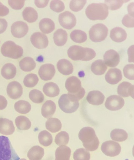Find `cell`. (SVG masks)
<instances>
[{
	"label": "cell",
	"mask_w": 134,
	"mask_h": 160,
	"mask_svg": "<svg viewBox=\"0 0 134 160\" xmlns=\"http://www.w3.org/2000/svg\"><path fill=\"white\" fill-rule=\"evenodd\" d=\"M110 136L112 140L121 142L124 141L127 139L128 134L123 129L116 128L111 131Z\"/></svg>",
	"instance_id": "36"
},
{
	"label": "cell",
	"mask_w": 134,
	"mask_h": 160,
	"mask_svg": "<svg viewBox=\"0 0 134 160\" xmlns=\"http://www.w3.org/2000/svg\"><path fill=\"white\" fill-rule=\"evenodd\" d=\"M71 150L68 147L62 145L57 148L55 152V160H70Z\"/></svg>",
	"instance_id": "25"
},
{
	"label": "cell",
	"mask_w": 134,
	"mask_h": 160,
	"mask_svg": "<svg viewBox=\"0 0 134 160\" xmlns=\"http://www.w3.org/2000/svg\"><path fill=\"white\" fill-rule=\"evenodd\" d=\"M71 39L74 42L77 43H82L87 39L86 33L80 30H74L70 34Z\"/></svg>",
	"instance_id": "38"
},
{
	"label": "cell",
	"mask_w": 134,
	"mask_h": 160,
	"mask_svg": "<svg viewBox=\"0 0 134 160\" xmlns=\"http://www.w3.org/2000/svg\"><path fill=\"white\" fill-rule=\"evenodd\" d=\"M56 66L59 72L64 75L72 74L73 71L72 64L66 59H62L59 60L57 62Z\"/></svg>",
	"instance_id": "21"
},
{
	"label": "cell",
	"mask_w": 134,
	"mask_h": 160,
	"mask_svg": "<svg viewBox=\"0 0 134 160\" xmlns=\"http://www.w3.org/2000/svg\"></svg>",
	"instance_id": "55"
},
{
	"label": "cell",
	"mask_w": 134,
	"mask_h": 160,
	"mask_svg": "<svg viewBox=\"0 0 134 160\" xmlns=\"http://www.w3.org/2000/svg\"><path fill=\"white\" fill-rule=\"evenodd\" d=\"M1 52L4 57L17 59L22 56L23 50L21 46L16 45L13 42L8 41L2 45Z\"/></svg>",
	"instance_id": "7"
},
{
	"label": "cell",
	"mask_w": 134,
	"mask_h": 160,
	"mask_svg": "<svg viewBox=\"0 0 134 160\" xmlns=\"http://www.w3.org/2000/svg\"><path fill=\"white\" fill-rule=\"evenodd\" d=\"M29 28L27 24L22 21L14 22L11 28L12 35L15 37L20 38L24 36L27 33Z\"/></svg>",
	"instance_id": "13"
},
{
	"label": "cell",
	"mask_w": 134,
	"mask_h": 160,
	"mask_svg": "<svg viewBox=\"0 0 134 160\" xmlns=\"http://www.w3.org/2000/svg\"><path fill=\"white\" fill-rule=\"evenodd\" d=\"M124 103V100L122 97L114 95L107 98L105 103V106L109 110L116 111L121 109Z\"/></svg>",
	"instance_id": "11"
},
{
	"label": "cell",
	"mask_w": 134,
	"mask_h": 160,
	"mask_svg": "<svg viewBox=\"0 0 134 160\" xmlns=\"http://www.w3.org/2000/svg\"><path fill=\"white\" fill-rule=\"evenodd\" d=\"M68 93L74 95L79 100L84 96L85 91L82 87L80 80L77 77L72 76L68 78L65 82Z\"/></svg>",
	"instance_id": "6"
},
{
	"label": "cell",
	"mask_w": 134,
	"mask_h": 160,
	"mask_svg": "<svg viewBox=\"0 0 134 160\" xmlns=\"http://www.w3.org/2000/svg\"><path fill=\"white\" fill-rule=\"evenodd\" d=\"M44 94L51 98L57 96L59 94L60 89L58 85L52 82L46 83L43 88Z\"/></svg>",
	"instance_id": "24"
},
{
	"label": "cell",
	"mask_w": 134,
	"mask_h": 160,
	"mask_svg": "<svg viewBox=\"0 0 134 160\" xmlns=\"http://www.w3.org/2000/svg\"><path fill=\"white\" fill-rule=\"evenodd\" d=\"M78 136L83 147L88 151H93L98 148L99 142L92 128L89 127L83 128L80 131Z\"/></svg>",
	"instance_id": "1"
},
{
	"label": "cell",
	"mask_w": 134,
	"mask_h": 160,
	"mask_svg": "<svg viewBox=\"0 0 134 160\" xmlns=\"http://www.w3.org/2000/svg\"><path fill=\"white\" fill-rule=\"evenodd\" d=\"M128 0H105V3L108 8L111 10H115L120 8L123 4Z\"/></svg>",
	"instance_id": "43"
},
{
	"label": "cell",
	"mask_w": 134,
	"mask_h": 160,
	"mask_svg": "<svg viewBox=\"0 0 134 160\" xmlns=\"http://www.w3.org/2000/svg\"><path fill=\"white\" fill-rule=\"evenodd\" d=\"M56 110V105L55 102L51 100H48L43 105L41 113L42 116L47 118L52 117Z\"/></svg>",
	"instance_id": "23"
},
{
	"label": "cell",
	"mask_w": 134,
	"mask_h": 160,
	"mask_svg": "<svg viewBox=\"0 0 134 160\" xmlns=\"http://www.w3.org/2000/svg\"><path fill=\"white\" fill-rule=\"evenodd\" d=\"M20 158L8 137L0 136V160H19Z\"/></svg>",
	"instance_id": "4"
},
{
	"label": "cell",
	"mask_w": 134,
	"mask_h": 160,
	"mask_svg": "<svg viewBox=\"0 0 134 160\" xmlns=\"http://www.w3.org/2000/svg\"><path fill=\"white\" fill-rule=\"evenodd\" d=\"M86 2V0H71L69 4L70 8L74 12H78L83 8Z\"/></svg>",
	"instance_id": "44"
},
{
	"label": "cell",
	"mask_w": 134,
	"mask_h": 160,
	"mask_svg": "<svg viewBox=\"0 0 134 160\" xmlns=\"http://www.w3.org/2000/svg\"><path fill=\"white\" fill-rule=\"evenodd\" d=\"M69 139L68 134L65 131H62L56 135L55 142L58 146L66 145L68 143Z\"/></svg>",
	"instance_id": "41"
},
{
	"label": "cell",
	"mask_w": 134,
	"mask_h": 160,
	"mask_svg": "<svg viewBox=\"0 0 134 160\" xmlns=\"http://www.w3.org/2000/svg\"><path fill=\"white\" fill-rule=\"evenodd\" d=\"M9 12V9L0 2V16H6L8 14Z\"/></svg>",
	"instance_id": "49"
},
{
	"label": "cell",
	"mask_w": 134,
	"mask_h": 160,
	"mask_svg": "<svg viewBox=\"0 0 134 160\" xmlns=\"http://www.w3.org/2000/svg\"><path fill=\"white\" fill-rule=\"evenodd\" d=\"M104 62L110 67H116L119 63L120 57L118 53L113 49L106 51L104 55Z\"/></svg>",
	"instance_id": "16"
},
{
	"label": "cell",
	"mask_w": 134,
	"mask_h": 160,
	"mask_svg": "<svg viewBox=\"0 0 134 160\" xmlns=\"http://www.w3.org/2000/svg\"><path fill=\"white\" fill-rule=\"evenodd\" d=\"M44 154V150L43 148L39 146H35L29 150L27 157L29 160H40Z\"/></svg>",
	"instance_id": "30"
},
{
	"label": "cell",
	"mask_w": 134,
	"mask_h": 160,
	"mask_svg": "<svg viewBox=\"0 0 134 160\" xmlns=\"http://www.w3.org/2000/svg\"><path fill=\"white\" fill-rule=\"evenodd\" d=\"M8 23L4 18H0V34L3 33L6 29Z\"/></svg>",
	"instance_id": "50"
},
{
	"label": "cell",
	"mask_w": 134,
	"mask_h": 160,
	"mask_svg": "<svg viewBox=\"0 0 134 160\" xmlns=\"http://www.w3.org/2000/svg\"><path fill=\"white\" fill-rule=\"evenodd\" d=\"M24 19L29 23L35 22L38 18V14L36 11L31 7H27L22 12Z\"/></svg>",
	"instance_id": "31"
},
{
	"label": "cell",
	"mask_w": 134,
	"mask_h": 160,
	"mask_svg": "<svg viewBox=\"0 0 134 160\" xmlns=\"http://www.w3.org/2000/svg\"><path fill=\"white\" fill-rule=\"evenodd\" d=\"M62 127L60 121L56 118H49L46 122V128L52 133H55L60 131Z\"/></svg>",
	"instance_id": "33"
},
{
	"label": "cell",
	"mask_w": 134,
	"mask_h": 160,
	"mask_svg": "<svg viewBox=\"0 0 134 160\" xmlns=\"http://www.w3.org/2000/svg\"><path fill=\"white\" fill-rule=\"evenodd\" d=\"M20 69L24 72H30L36 67V63L33 59L27 57L22 59L19 62Z\"/></svg>",
	"instance_id": "32"
},
{
	"label": "cell",
	"mask_w": 134,
	"mask_h": 160,
	"mask_svg": "<svg viewBox=\"0 0 134 160\" xmlns=\"http://www.w3.org/2000/svg\"><path fill=\"white\" fill-rule=\"evenodd\" d=\"M108 33V28L102 23H97L92 26L89 31V38L94 42H99L105 40Z\"/></svg>",
	"instance_id": "8"
},
{
	"label": "cell",
	"mask_w": 134,
	"mask_h": 160,
	"mask_svg": "<svg viewBox=\"0 0 134 160\" xmlns=\"http://www.w3.org/2000/svg\"><path fill=\"white\" fill-rule=\"evenodd\" d=\"M15 122L17 128L20 130H28L31 126V122L29 119L24 116H18Z\"/></svg>",
	"instance_id": "34"
},
{
	"label": "cell",
	"mask_w": 134,
	"mask_h": 160,
	"mask_svg": "<svg viewBox=\"0 0 134 160\" xmlns=\"http://www.w3.org/2000/svg\"><path fill=\"white\" fill-rule=\"evenodd\" d=\"M85 13L88 18L91 20H103L108 16L109 11L105 4L93 3L87 7Z\"/></svg>",
	"instance_id": "3"
},
{
	"label": "cell",
	"mask_w": 134,
	"mask_h": 160,
	"mask_svg": "<svg viewBox=\"0 0 134 160\" xmlns=\"http://www.w3.org/2000/svg\"><path fill=\"white\" fill-rule=\"evenodd\" d=\"M7 104L8 102L6 98L3 96L0 95V110L5 109Z\"/></svg>",
	"instance_id": "52"
},
{
	"label": "cell",
	"mask_w": 134,
	"mask_h": 160,
	"mask_svg": "<svg viewBox=\"0 0 134 160\" xmlns=\"http://www.w3.org/2000/svg\"><path fill=\"white\" fill-rule=\"evenodd\" d=\"M110 37L114 42H120L126 39L127 35L124 29L120 27H116L111 30Z\"/></svg>",
	"instance_id": "22"
},
{
	"label": "cell",
	"mask_w": 134,
	"mask_h": 160,
	"mask_svg": "<svg viewBox=\"0 0 134 160\" xmlns=\"http://www.w3.org/2000/svg\"><path fill=\"white\" fill-rule=\"evenodd\" d=\"M55 72L54 65L51 63H46L42 65L38 71V74L40 78L45 81L51 79Z\"/></svg>",
	"instance_id": "15"
},
{
	"label": "cell",
	"mask_w": 134,
	"mask_h": 160,
	"mask_svg": "<svg viewBox=\"0 0 134 160\" xmlns=\"http://www.w3.org/2000/svg\"><path fill=\"white\" fill-rule=\"evenodd\" d=\"M117 93L123 97L130 96L134 98V85L127 82H123L117 88Z\"/></svg>",
	"instance_id": "18"
},
{
	"label": "cell",
	"mask_w": 134,
	"mask_h": 160,
	"mask_svg": "<svg viewBox=\"0 0 134 160\" xmlns=\"http://www.w3.org/2000/svg\"><path fill=\"white\" fill-rule=\"evenodd\" d=\"M67 55L73 60L86 61L94 58L96 56V53L92 48L74 45L71 46L68 49Z\"/></svg>",
	"instance_id": "2"
},
{
	"label": "cell",
	"mask_w": 134,
	"mask_h": 160,
	"mask_svg": "<svg viewBox=\"0 0 134 160\" xmlns=\"http://www.w3.org/2000/svg\"><path fill=\"white\" fill-rule=\"evenodd\" d=\"M25 0H8L9 6L13 9L19 10L24 6Z\"/></svg>",
	"instance_id": "48"
},
{
	"label": "cell",
	"mask_w": 134,
	"mask_h": 160,
	"mask_svg": "<svg viewBox=\"0 0 134 160\" xmlns=\"http://www.w3.org/2000/svg\"><path fill=\"white\" fill-rule=\"evenodd\" d=\"M107 69V67L102 59L96 60L93 62L91 66V70L95 74L100 75L103 74Z\"/></svg>",
	"instance_id": "28"
},
{
	"label": "cell",
	"mask_w": 134,
	"mask_h": 160,
	"mask_svg": "<svg viewBox=\"0 0 134 160\" xmlns=\"http://www.w3.org/2000/svg\"><path fill=\"white\" fill-rule=\"evenodd\" d=\"M38 138L40 143L45 147L50 145L52 142V135L46 130H43L40 132Z\"/></svg>",
	"instance_id": "37"
},
{
	"label": "cell",
	"mask_w": 134,
	"mask_h": 160,
	"mask_svg": "<svg viewBox=\"0 0 134 160\" xmlns=\"http://www.w3.org/2000/svg\"><path fill=\"white\" fill-rule=\"evenodd\" d=\"M49 0H35V3L38 8H44L48 4Z\"/></svg>",
	"instance_id": "51"
},
{
	"label": "cell",
	"mask_w": 134,
	"mask_h": 160,
	"mask_svg": "<svg viewBox=\"0 0 134 160\" xmlns=\"http://www.w3.org/2000/svg\"><path fill=\"white\" fill-rule=\"evenodd\" d=\"M106 81L111 84H115L122 79L121 71L119 69L114 68L110 69L105 76Z\"/></svg>",
	"instance_id": "17"
},
{
	"label": "cell",
	"mask_w": 134,
	"mask_h": 160,
	"mask_svg": "<svg viewBox=\"0 0 134 160\" xmlns=\"http://www.w3.org/2000/svg\"><path fill=\"white\" fill-rule=\"evenodd\" d=\"M16 73V68L13 64L11 63L5 64L1 69V75L6 79H10L13 78Z\"/></svg>",
	"instance_id": "27"
},
{
	"label": "cell",
	"mask_w": 134,
	"mask_h": 160,
	"mask_svg": "<svg viewBox=\"0 0 134 160\" xmlns=\"http://www.w3.org/2000/svg\"><path fill=\"white\" fill-rule=\"evenodd\" d=\"M23 89L21 84L16 81L10 82L7 86V92L11 99H16L20 97L23 94Z\"/></svg>",
	"instance_id": "14"
},
{
	"label": "cell",
	"mask_w": 134,
	"mask_h": 160,
	"mask_svg": "<svg viewBox=\"0 0 134 160\" xmlns=\"http://www.w3.org/2000/svg\"><path fill=\"white\" fill-rule=\"evenodd\" d=\"M134 45L130 47L128 50V54L129 56V62H134Z\"/></svg>",
	"instance_id": "53"
},
{
	"label": "cell",
	"mask_w": 134,
	"mask_h": 160,
	"mask_svg": "<svg viewBox=\"0 0 134 160\" xmlns=\"http://www.w3.org/2000/svg\"><path fill=\"white\" fill-rule=\"evenodd\" d=\"M30 41L32 45L39 49L46 48L48 44V40L46 35L40 32L33 33L31 36Z\"/></svg>",
	"instance_id": "12"
},
{
	"label": "cell",
	"mask_w": 134,
	"mask_h": 160,
	"mask_svg": "<svg viewBox=\"0 0 134 160\" xmlns=\"http://www.w3.org/2000/svg\"><path fill=\"white\" fill-rule=\"evenodd\" d=\"M29 97L33 102L36 103H41L44 99V96L42 92L36 89L32 90L29 92Z\"/></svg>",
	"instance_id": "42"
},
{
	"label": "cell",
	"mask_w": 134,
	"mask_h": 160,
	"mask_svg": "<svg viewBox=\"0 0 134 160\" xmlns=\"http://www.w3.org/2000/svg\"><path fill=\"white\" fill-rule=\"evenodd\" d=\"M15 127L12 121L6 118H0V133L6 135L12 134Z\"/></svg>",
	"instance_id": "20"
},
{
	"label": "cell",
	"mask_w": 134,
	"mask_h": 160,
	"mask_svg": "<svg viewBox=\"0 0 134 160\" xmlns=\"http://www.w3.org/2000/svg\"><path fill=\"white\" fill-rule=\"evenodd\" d=\"M53 38L56 45L58 46H62L67 41V34L66 31L62 29H59L54 33Z\"/></svg>",
	"instance_id": "26"
},
{
	"label": "cell",
	"mask_w": 134,
	"mask_h": 160,
	"mask_svg": "<svg viewBox=\"0 0 134 160\" xmlns=\"http://www.w3.org/2000/svg\"><path fill=\"white\" fill-rule=\"evenodd\" d=\"M78 101L74 95L65 94L61 96L58 103L62 111L65 113H70L75 112L78 108Z\"/></svg>",
	"instance_id": "5"
},
{
	"label": "cell",
	"mask_w": 134,
	"mask_h": 160,
	"mask_svg": "<svg viewBox=\"0 0 134 160\" xmlns=\"http://www.w3.org/2000/svg\"><path fill=\"white\" fill-rule=\"evenodd\" d=\"M105 99V96L100 91L94 90L88 93L86 100L90 104L94 105H99L102 104Z\"/></svg>",
	"instance_id": "19"
},
{
	"label": "cell",
	"mask_w": 134,
	"mask_h": 160,
	"mask_svg": "<svg viewBox=\"0 0 134 160\" xmlns=\"http://www.w3.org/2000/svg\"><path fill=\"white\" fill-rule=\"evenodd\" d=\"M90 158L89 152L83 148L77 149L73 154L74 160H89Z\"/></svg>",
	"instance_id": "39"
},
{
	"label": "cell",
	"mask_w": 134,
	"mask_h": 160,
	"mask_svg": "<svg viewBox=\"0 0 134 160\" xmlns=\"http://www.w3.org/2000/svg\"><path fill=\"white\" fill-rule=\"evenodd\" d=\"M122 24L125 27L127 28H133L134 17L127 14L125 15L122 20Z\"/></svg>",
	"instance_id": "47"
},
{
	"label": "cell",
	"mask_w": 134,
	"mask_h": 160,
	"mask_svg": "<svg viewBox=\"0 0 134 160\" xmlns=\"http://www.w3.org/2000/svg\"><path fill=\"white\" fill-rule=\"evenodd\" d=\"M60 25L67 29L72 28L76 25V19L74 15L69 11L60 13L58 17Z\"/></svg>",
	"instance_id": "10"
},
{
	"label": "cell",
	"mask_w": 134,
	"mask_h": 160,
	"mask_svg": "<svg viewBox=\"0 0 134 160\" xmlns=\"http://www.w3.org/2000/svg\"><path fill=\"white\" fill-rule=\"evenodd\" d=\"M15 110L18 112L23 114L28 113L31 109V105L28 102L20 100L16 102L14 105Z\"/></svg>",
	"instance_id": "35"
},
{
	"label": "cell",
	"mask_w": 134,
	"mask_h": 160,
	"mask_svg": "<svg viewBox=\"0 0 134 160\" xmlns=\"http://www.w3.org/2000/svg\"><path fill=\"white\" fill-rule=\"evenodd\" d=\"M101 148L104 154L111 157L118 155L121 150V146L118 143L111 140L104 142L102 144Z\"/></svg>",
	"instance_id": "9"
},
{
	"label": "cell",
	"mask_w": 134,
	"mask_h": 160,
	"mask_svg": "<svg viewBox=\"0 0 134 160\" xmlns=\"http://www.w3.org/2000/svg\"><path fill=\"white\" fill-rule=\"evenodd\" d=\"M134 65L130 64L126 65L124 68L123 72L124 76L129 80L134 79Z\"/></svg>",
	"instance_id": "46"
},
{
	"label": "cell",
	"mask_w": 134,
	"mask_h": 160,
	"mask_svg": "<svg viewBox=\"0 0 134 160\" xmlns=\"http://www.w3.org/2000/svg\"><path fill=\"white\" fill-rule=\"evenodd\" d=\"M39 78L37 75L34 73H30L24 77L23 83L24 85L28 88L35 87L38 83Z\"/></svg>",
	"instance_id": "40"
},
{
	"label": "cell",
	"mask_w": 134,
	"mask_h": 160,
	"mask_svg": "<svg viewBox=\"0 0 134 160\" xmlns=\"http://www.w3.org/2000/svg\"><path fill=\"white\" fill-rule=\"evenodd\" d=\"M39 27L41 31L45 34H48L52 32L55 28V23L51 19L44 18L39 23Z\"/></svg>",
	"instance_id": "29"
},
{
	"label": "cell",
	"mask_w": 134,
	"mask_h": 160,
	"mask_svg": "<svg viewBox=\"0 0 134 160\" xmlns=\"http://www.w3.org/2000/svg\"><path fill=\"white\" fill-rule=\"evenodd\" d=\"M50 7L52 10L56 12H61L65 9L63 2L60 0H54L51 1Z\"/></svg>",
	"instance_id": "45"
},
{
	"label": "cell",
	"mask_w": 134,
	"mask_h": 160,
	"mask_svg": "<svg viewBox=\"0 0 134 160\" xmlns=\"http://www.w3.org/2000/svg\"><path fill=\"white\" fill-rule=\"evenodd\" d=\"M19 160H27L24 158H22L21 159H19Z\"/></svg>",
	"instance_id": "54"
}]
</instances>
